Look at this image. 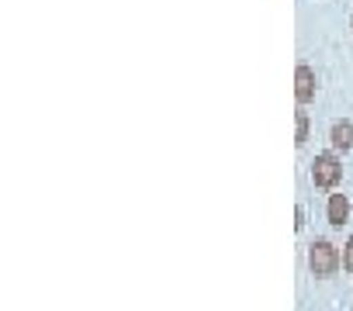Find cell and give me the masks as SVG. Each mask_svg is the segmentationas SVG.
Wrapping results in <instances>:
<instances>
[{
	"label": "cell",
	"mask_w": 353,
	"mask_h": 311,
	"mask_svg": "<svg viewBox=\"0 0 353 311\" xmlns=\"http://www.w3.org/2000/svg\"><path fill=\"white\" fill-rule=\"evenodd\" d=\"M308 270H312L315 280H329V277H336V273L343 270V256H339V249H336L329 239H315V242L308 246Z\"/></svg>",
	"instance_id": "6da1fadb"
},
{
	"label": "cell",
	"mask_w": 353,
	"mask_h": 311,
	"mask_svg": "<svg viewBox=\"0 0 353 311\" xmlns=\"http://www.w3.org/2000/svg\"><path fill=\"white\" fill-rule=\"evenodd\" d=\"M312 184L319 191H336L343 184V160L336 152H319L312 160Z\"/></svg>",
	"instance_id": "7a4b0ae2"
},
{
	"label": "cell",
	"mask_w": 353,
	"mask_h": 311,
	"mask_svg": "<svg viewBox=\"0 0 353 311\" xmlns=\"http://www.w3.org/2000/svg\"><path fill=\"white\" fill-rule=\"evenodd\" d=\"M315 90H319L315 69L308 63H298V69H294V100H298V107L312 104L315 100Z\"/></svg>",
	"instance_id": "3957f363"
},
{
	"label": "cell",
	"mask_w": 353,
	"mask_h": 311,
	"mask_svg": "<svg viewBox=\"0 0 353 311\" xmlns=\"http://www.w3.org/2000/svg\"><path fill=\"white\" fill-rule=\"evenodd\" d=\"M325 218H329L332 228H343V225L350 222V197L332 191V194H329V204H325Z\"/></svg>",
	"instance_id": "277c9868"
},
{
	"label": "cell",
	"mask_w": 353,
	"mask_h": 311,
	"mask_svg": "<svg viewBox=\"0 0 353 311\" xmlns=\"http://www.w3.org/2000/svg\"><path fill=\"white\" fill-rule=\"evenodd\" d=\"M329 142H332V152H350L353 149V121H332L329 128Z\"/></svg>",
	"instance_id": "5b68a950"
},
{
	"label": "cell",
	"mask_w": 353,
	"mask_h": 311,
	"mask_svg": "<svg viewBox=\"0 0 353 311\" xmlns=\"http://www.w3.org/2000/svg\"><path fill=\"white\" fill-rule=\"evenodd\" d=\"M308 142V111H294V145Z\"/></svg>",
	"instance_id": "8992f818"
},
{
	"label": "cell",
	"mask_w": 353,
	"mask_h": 311,
	"mask_svg": "<svg viewBox=\"0 0 353 311\" xmlns=\"http://www.w3.org/2000/svg\"><path fill=\"white\" fill-rule=\"evenodd\" d=\"M339 256H343V270H346V273H353V235L346 239V246H343V253H339Z\"/></svg>",
	"instance_id": "52a82bcc"
},
{
	"label": "cell",
	"mask_w": 353,
	"mask_h": 311,
	"mask_svg": "<svg viewBox=\"0 0 353 311\" xmlns=\"http://www.w3.org/2000/svg\"><path fill=\"white\" fill-rule=\"evenodd\" d=\"M294 228H305V208L301 204L294 208Z\"/></svg>",
	"instance_id": "ba28073f"
}]
</instances>
